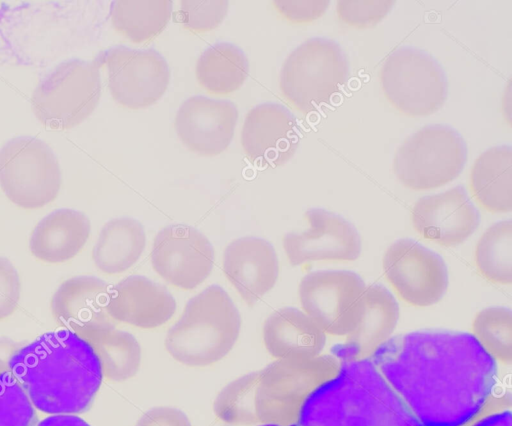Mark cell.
<instances>
[{"mask_svg":"<svg viewBox=\"0 0 512 426\" xmlns=\"http://www.w3.org/2000/svg\"><path fill=\"white\" fill-rule=\"evenodd\" d=\"M8 365L32 404L54 415L87 411L103 378L91 343L69 329L39 336L18 349Z\"/></svg>","mask_w":512,"mask_h":426,"instance_id":"2","label":"cell"},{"mask_svg":"<svg viewBox=\"0 0 512 426\" xmlns=\"http://www.w3.org/2000/svg\"><path fill=\"white\" fill-rule=\"evenodd\" d=\"M20 298V280L16 268L0 257V318L10 314Z\"/></svg>","mask_w":512,"mask_h":426,"instance_id":"33","label":"cell"},{"mask_svg":"<svg viewBox=\"0 0 512 426\" xmlns=\"http://www.w3.org/2000/svg\"><path fill=\"white\" fill-rule=\"evenodd\" d=\"M237 120L238 109L233 102L197 95L179 107L175 130L188 149L212 156L230 145Z\"/></svg>","mask_w":512,"mask_h":426,"instance_id":"17","label":"cell"},{"mask_svg":"<svg viewBox=\"0 0 512 426\" xmlns=\"http://www.w3.org/2000/svg\"><path fill=\"white\" fill-rule=\"evenodd\" d=\"M260 426H281V425H277V424H265V425H260ZM288 426H297V424H290Z\"/></svg>","mask_w":512,"mask_h":426,"instance_id":"37","label":"cell"},{"mask_svg":"<svg viewBox=\"0 0 512 426\" xmlns=\"http://www.w3.org/2000/svg\"><path fill=\"white\" fill-rule=\"evenodd\" d=\"M145 244V230L139 221L115 218L102 227L92 251L93 261L104 273H121L138 261Z\"/></svg>","mask_w":512,"mask_h":426,"instance_id":"23","label":"cell"},{"mask_svg":"<svg viewBox=\"0 0 512 426\" xmlns=\"http://www.w3.org/2000/svg\"><path fill=\"white\" fill-rule=\"evenodd\" d=\"M297 426H422L369 358L340 362L301 404Z\"/></svg>","mask_w":512,"mask_h":426,"instance_id":"3","label":"cell"},{"mask_svg":"<svg viewBox=\"0 0 512 426\" xmlns=\"http://www.w3.org/2000/svg\"><path fill=\"white\" fill-rule=\"evenodd\" d=\"M481 273L494 282H512V221L491 225L480 238L475 252Z\"/></svg>","mask_w":512,"mask_h":426,"instance_id":"28","label":"cell"},{"mask_svg":"<svg viewBox=\"0 0 512 426\" xmlns=\"http://www.w3.org/2000/svg\"><path fill=\"white\" fill-rule=\"evenodd\" d=\"M474 336L495 359L512 361V312L506 307H488L475 317Z\"/></svg>","mask_w":512,"mask_h":426,"instance_id":"29","label":"cell"},{"mask_svg":"<svg viewBox=\"0 0 512 426\" xmlns=\"http://www.w3.org/2000/svg\"><path fill=\"white\" fill-rule=\"evenodd\" d=\"M90 228V221L84 213L69 208L54 210L42 218L32 231L30 251L46 262H64L83 248Z\"/></svg>","mask_w":512,"mask_h":426,"instance_id":"21","label":"cell"},{"mask_svg":"<svg viewBox=\"0 0 512 426\" xmlns=\"http://www.w3.org/2000/svg\"><path fill=\"white\" fill-rule=\"evenodd\" d=\"M349 62L334 40L314 37L296 47L280 72L283 95L302 112L330 103L347 83Z\"/></svg>","mask_w":512,"mask_h":426,"instance_id":"5","label":"cell"},{"mask_svg":"<svg viewBox=\"0 0 512 426\" xmlns=\"http://www.w3.org/2000/svg\"><path fill=\"white\" fill-rule=\"evenodd\" d=\"M240 315L228 293L210 285L186 304L166 345L178 360L190 365L209 364L224 356L235 342Z\"/></svg>","mask_w":512,"mask_h":426,"instance_id":"4","label":"cell"},{"mask_svg":"<svg viewBox=\"0 0 512 426\" xmlns=\"http://www.w3.org/2000/svg\"><path fill=\"white\" fill-rule=\"evenodd\" d=\"M175 309V298L167 288L142 275L128 276L110 288L109 313L137 326L160 325Z\"/></svg>","mask_w":512,"mask_h":426,"instance_id":"20","label":"cell"},{"mask_svg":"<svg viewBox=\"0 0 512 426\" xmlns=\"http://www.w3.org/2000/svg\"><path fill=\"white\" fill-rule=\"evenodd\" d=\"M414 228L443 246H456L478 228L480 213L462 185L421 197L412 210Z\"/></svg>","mask_w":512,"mask_h":426,"instance_id":"16","label":"cell"},{"mask_svg":"<svg viewBox=\"0 0 512 426\" xmlns=\"http://www.w3.org/2000/svg\"><path fill=\"white\" fill-rule=\"evenodd\" d=\"M223 271L242 299L251 306L274 287L279 275L278 257L267 240L241 237L225 248Z\"/></svg>","mask_w":512,"mask_h":426,"instance_id":"18","label":"cell"},{"mask_svg":"<svg viewBox=\"0 0 512 426\" xmlns=\"http://www.w3.org/2000/svg\"><path fill=\"white\" fill-rule=\"evenodd\" d=\"M0 185L16 205L39 208L53 201L61 186L58 160L44 141L19 136L0 149Z\"/></svg>","mask_w":512,"mask_h":426,"instance_id":"9","label":"cell"},{"mask_svg":"<svg viewBox=\"0 0 512 426\" xmlns=\"http://www.w3.org/2000/svg\"><path fill=\"white\" fill-rule=\"evenodd\" d=\"M422 426H464L487 404L495 359L473 334L422 329L396 335L369 358Z\"/></svg>","mask_w":512,"mask_h":426,"instance_id":"1","label":"cell"},{"mask_svg":"<svg viewBox=\"0 0 512 426\" xmlns=\"http://www.w3.org/2000/svg\"><path fill=\"white\" fill-rule=\"evenodd\" d=\"M473 426H512V415L510 411L489 415Z\"/></svg>","mask_w":512,"mask_h":426,"instance_id":"36","label":"cell"},{"mask_svg":"<svg viewBox=\"0 0 512 426\" xmlns=\"http://www.w3.org/2000/svg\"><path fill=\"white\" fill-rule=\"evenodd\" d=\"M37 426H90L82 418L73 414H56L40 421Z\"/></svg>","mask_w":512,"mask_h":426,"instance_id":"35","label":"cell"},{"mask_svg":"<svg viewBox=\"0 0 512 426\" xmlns=\"http://www.w3.org/2000/svg\"><path fill=\"white\" fill-rule=\"evenodd\" d=\"M110 286L94 276H77L64 281L52 297L53 312L65 322L105 321Z\"/></svg>","mask_w":512,"mask_h":426,"instance_id":"25","label":"cell"},{"mask_svg":"<svg viewBox=\"0 0 512 426\" xmlns=\"http://www.w3.org/2000/svg\"><path fill=\"white\" fill-rule=\"evenodd\" d=\"M392 6V1H339L337 10L344 22L364 28L380 22Z\"/></svg>","mask_w":512,"mask_h":426,"instance_id":"32","label":"cell"},{"mask_svg":"<svg viewBox=\"0 0 512 426\" xmlns=\"http://www.w3.org/2000/svg\"><path fill=\"white\" fill-rule=\"evenodd\" d=\"M471 185L478 201L493 212L512 210V148L487 149L475 161Z\"/></svg>","mask_w":512,"mask_h":426,"instance_id":"24","label":"cell"},{"mask_svg":"<svg viewBox=\"0 0 512 426\" xmlns=\"http://www.w3.org/2000/svg\"><path fill=\"white\" fill-rule=\"evenodd\" d=\"M101 66L96 58L69 59L55 66L33 93L36 117L53 129H68L85 120L100 99Z\"/></svg>","mask_w":512,"mask_h":426,"instance_id":"6","label":"cell"},{"mask_svg":"<svg viewBox=\"0 0 512 426\" xmlns=\"http://www.w3.org/2000/svg\"><path fill=\"white\" fill-rule=\"evenodd\" d=\"M37 414L11 372L0 373V426H36Z\"/></svg>","mask_w":512,"mask_h":426,"instance_id":"30","label":"cell"},{"mask_svg":"<svg viewBox=\"0 0 512 426\" xmlns=\"http://www.w3.org/2000/svg\"><path fill=\"white\" fill-rule=\"evenodd\" d=\"M172 9L170 0H117L111 3L110 17L115 29L133 42H143L164 30Z\"/></svg>","mask_w":512,"mask_h":426,"instance_id":"27","label":"cell"},{"mask_svg":"<svg viewBox=\"0 0 512 426\" xmlns=\"http://www.w3.org/2000/svg\"><path fill=\"white\" fill-rule=\"evenodd\" d=\"M265 341L275 356L310 359L322 351L326 336L307 314L297 308L285 307L267 319Z\"/></svg>","mask_w":512,"mask_h":426,"instance_id":"22","label":"cell"},{"mask_svg":"<svg viewBox=\"0 0 512 426\" xmlns=\"http://www.w3.org/2000/svg\"><path fill=\"white\" fill-rule=\"evenodd\" d=\"M249 62L244 51L228 42H217L205 49L196 65L199 83L217 94L237 90L247 79Z\"/></svg>","mask_w":512,"mask_h":426,"instance_id":"26","label":"cell"},{"mask_svg":"<svg viewBox=\"0 0 512 426\" xmlns=\"http://www.w3.org/2000/svg\"><path fill=\"white\" fill-rule=\"evenodd\" d=\"M305 216L309 228L289 232L283 247L293 266L316 260H355L361 253V237L356 227L334 212L310 208Z\"/></svg>","mask_w":512,"mask_h":426,"instance_id":"14","label":"cell"},{"mask_svg":"<svg viewBox=\"0 0 512 426\" xmlns=\"http://www.w3.org/2000/svg\"><path fill=\"white\" fill-rule=\"evenodd\" d=\"M386 277L401 297L416 306L439 302L448 288V270L443 258L419 242L403 238L385 252Z\"/></svg>","mask_w":512,"mask_h":426,"instance_id":"12","label":"cell"},{"mask_svg":"<svg viewBox=\"0 0 512 426\" xmlns=\"http://www.w3.org/2000/svg\"><path fill=\"white\" fill-rule=\"evenodd\" d=\"M380 80L387 99L410 116L438 111L448 95V81L440 63L426 51L402 46L385 59Z\"/></svg>","mask_w":512,"mask_h":426,"instance_id":"8","label":"cell"},{"mask_svg":"<svg viewBox=\"0 0 512 426\" xmlns=\"http://www.w3.org/2000/svg\"><path fill=\"white\" fill-rule=\"evenodd\" d=\"M228 1L181 2L179 19L186 28L205 31L216 28L226 16Z\"/></svg>","mask_w":512,"mask_h":426,"instance_id":"31","label":"cell"},{"mask_svg":"<svg viewBox=\"0 0 512 426\" xmlns=\"http://www.w3.org/2000/svg\"><path fill=\"white\" fill-rule=\"evenodd\" d=\"M95 58L107 66L111 95L128 108H146L156 103L169 84V66L153 48L117 45L101 51Z\"/></svg>","mask_w":512,"mask_h":426,"instance_id":"11","label":"cell"},{"mask_svg":"<svg viewBox=\"0 0 512 426\" xmlns=\"http://www.w3.org/2000/svg\"><path fill=\"white\" fill-rule=\"evenodd\" d=\"M300 140L296 117L284 105L273 102L252 108L241 131V144L248 159L261 168L287 163Z\"/></svg>","mask_w":512,"mask_h":426,"instance_id":"15","label":"cell"},{"mask_svg":"<svg viewBox=\"0 0 512 426\" xmlns=\"http://www.w3.org/2000/svg\"><path fill=\"white\" fill-rule=\"evenodd\" d=\"M215 252L208 238L186 224H172L161 229L154 238L151 263L168 283L194 289L211 273Z\"/></svg>","mask_w":512,"mask_h":426,"instance_id":"13","label":"cell"},{"mask_svg":"<svg viewBox=\"0 0 512 426\" xmlns=\"http://www.w3.org/2000/svg\"><path fill=\"white\" fill-rule=\"evenodd\" d=\"M364 308L360 320L342 344L333 346L332 355L339 362L370 357L390 338L399 319V305L391 292L381 284L366 286Z\"/></svg>","mask_w":512,"mask_h":426,"instance_id":"19","label":"cell"},{"mask_svg":"<svg viewBox=\"0 0 512 426\" xmlns=\"http://www.w3.org/2000/svg\"><path fill=\"white\" fill-rule=\"evenodd\" d=\"M275 6L288 19L297 22L311 21L321 16L328 1H275Z\"/></svg>","mask_w":512,"mask_h":426,"instance_id":"34","label":"cell"},{"mask_svg":"<svg viewBox=\"0 0 512 426\" xmlns=\"http://www.w3.org/2000/svg\"><path fill=\"white\" fill-rule=\"evenodd\" d=\"M461 134L445 124L427 125L410 135L394 157L399 181L414 190L443 186L456 179L467 162Z\"/></svg>","mask_w":512,"mask_h":426,"instance_id":"7","label":"cell"},{"mask_svg":"<svg viewBox=\"0 0 512 426\" xmlns=\"http://www.w3.org/2000/svg\"><path fill=\"white\" fill-rule=\"evenodd\" d=\"M364 280L349 270H318L299 284V298L307 315L324 331L348 335L364 308Z\"/></svg>","mask_w":512,"mask_h":426,"instance_id":"10","label":"cell"}]
</instances>
